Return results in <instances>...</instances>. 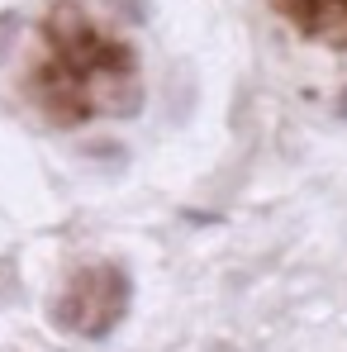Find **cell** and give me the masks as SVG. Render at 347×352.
<instances>
[{"label":"cell","mask_w":347,"mask_h":352,"mask_svg":"<svg viewBox=\"0 0 347 352\" xmlns=\"http://www.w3.org/2000/svg\"><path fill=\"white\" fill-rule=\"evenodd\" d=\"M128 300H133V281L124 276V267H115V262L86 267L62 291L53 319H58V329L86 333V338H105V333H115L119 319L128 314Z\"/></svg>","instance_id":"1"},{"label":"cell","mask_w":347,"mask_h":352,"mask_svg":"<svg viewBox=\"0 0 347 352\" xmlns=\"http://www.w3.org/2000/svg\"><path fill=\"white\" fill-rule=\"evenodd\" d=\"M14 300H19V267L0 257V305H14Z\"/></svg>","instance_id":"2"},{"label":"cell","mask_w":347,"mask_h":352,"mask_svg":"<svg viewBox=\"0 0 347 352\" xmlns=\"http://www.w3.org/2000/svg\"><path fill=\"white\" fill-rule=\"evenodd\" d=\"M86 157H91V162H110V167H119V162H124V148H119V143H91Z\"/></svg>","instance_id":"3"},{"label":"cell","mask_w":347,"mask_h":352,"mask_svg":"<svg viewBox=\"0 0 347 352\" xmlns=\"http://www.w3.org/2000/svg\"><path fill=\"white\" fill-rule=\"evenodd\" d=\"M333 115H338V119H347V86L338 91V100H333Z\"/></svg>","instance_id":"4"}]
</instances>
